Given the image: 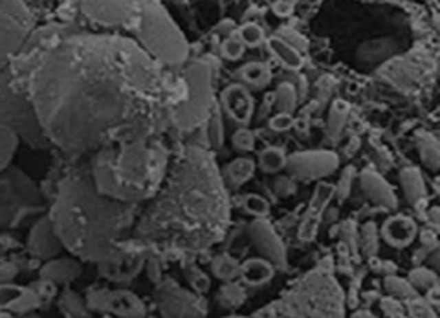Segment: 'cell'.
I'll return each mask as SVG.
<instances>
[{"instance_id":"cell-15","label":"cell","mask_w":440,"mask_h":318,"mask_svg":"<svg viewBox=\"0 0 440 318\" xmlns=\"http://www.w3.org/2000/svg\"><path fill=\"white\" fill-rule=\"evenodd\" d=\"M28 249H30L31 255L41 260H52L54 256L60 255V251L64 249L48 214L43 215L30 231Z\"/></svg>"},{"instance_id":"cell-22","label":"cell","mask_w":440,"mask_h":318,"mask_svg":"<svg viewBox=\"0 0 440 318\" xmlns=\"http://www.w3.org/2000/svg\"><path fill=\"white\" fill-rule=\"evenodd\" d=\"M19 141V136H17L12 122H10L9 115H7L6 109L0 104V169L9 166L14 153H16Z\"/></svg>"},{"instance_id":"cell-17","label":"cell","mask_w":440,"mask_h":318,"mask_svg":"<svg viewBox=\"0 0 440 318\" xmlns=\"http://www.w3.org/2000/svg\"><path fill=\"white\" fill-rule=\"evenodd\" d=\"M144 258L140 253L120 251L113 258L100 263V273L113 282H129L143 269Z\"/></svg>"},{"instance_id":"cell-37","label":"cell","mask_w":440,"mask_h":318,"mask_svg":"<svg viewBox=\"0 0 440 318\" xmlns=\"http://www.w3.org/2000/svg\"><path fill=\"white\" fill-rule=\"evenodd\" d=\"M409 284H411L415 289H426L430 291L432 287H435L439 284V277L428 269H416L409 273Z\"/></svg>"},{"instance_id":"cell-20","label":"cell","mask_w":440,"mask_h":318,"mask_svg":"<svg viewBox=\"0 0 440 318\" xmlns=\"http://www.w3.org/2000/svg\"><path fill=\"white\" fill-rule=\"evenodd\" d=\"M361 186H363V191L373 203L385 208L397 207V198H395L394 191L377 172L364 170L361 174Z\"/></svg>"},{"instance_id":"cell-27","label":"cell","mask_w":440,"mask_h":318,"mask_svg":"<svg viewBox=\"0 0 440 318\" xmlns=\"http://www.w3.org/2000/svg\"><path fill=\"white\" fill-rule=\"evenodd\" d=\"M416 141H418L419 155H421L423 163H425L430 170L435 172V170L439 169L440 162L439 141H437V138L430 135V133H418V135H416Z\"/></svg>"},{"instance_id":"cell-48","label":"cell","mask_w":440,"mask_h":318,"mask_svg":"<svg viewBox=\"0 0 440 318\" xmlns=\"http://www.w3.org/2000/svg\"><path fill=\"white\" fill-rule=\"evenodd\" d=\"M296 191V186L292 181H289L287 177H277L274 181V193L278 196H289Z\"/></svg>"},{"instance_id":"cell-1","label":"cell","mask_w":440,"mask_h":318,"mask_svg":"<svg viewBox=\"0 0 440 318\" xmlns=\"http://www.w3.org/2000/svg\"><path fill=\"white\" fill-rule=\"evenodd\" d=\"M168 93L160 66L136 42L67 25L47 43L30 83L45 138L74 155L153 136Z\"/></svg>"},{"instance_id":"cell-47","label":"cell","mask_w":440,"mask_h":318,"mask_svg":"<svg viewBox=\"0 0 440 318\" xmlns=\"http://www.w3.org/2000/svg\"><path fill=\"white\" fill-rule=\"evenodd\" d=\"M62 308H64L65 311H67V313H71V315H82L85 313V308H82V303H81V299H79L78 296H76V294H72V293H65L64 294V303H62Z\"/></svg>"},{"instance_id":"cell-6","label":"cell","mask_w":440,"mask_h":318,"mask_svg":"<svg viewBox=\"0 0 440 318\" xmlns=\"http://www.w3.org/2000/svg\"><path fill=\"white\" fill-rule=\"evenodd\" d=\"M287 299V304L284 301L274 304L285 310L282 315H292V310H298L294 315L305 317H340L344 313L342 291L332 277L320 270L308 273Z\"/></svg>"},{"instance_id":"cell-43","label":"cell","mask_w":440,"mask_h":318,"mask_svg":"<svg viewBox=\"0 0 440 318\" xmlns=\"http://www.w3.org/2000/svg\"><path fill=\"white\" fill-rule=\"evenodd\" d=\"M244 52V45L241 40H236V38H229L223 42L222 45V54L223 57H227L229 60H236L239 59L241 56H243Z\"/></svg>"},{"instance_id":"cell-45","label":"cell","mask_w":440,"mask_h":318,"mask_svg":"<svg viewBox=\"0 0 440 318\" xmlns=\"http://www.w3.org/2000/svg\"><path fill=\"white\" fill-rule=\"evenodd\" d=\"M408 308H409V315H412V317H435L432 308H430L425 301L418 299V297L409 299Z\"/></svg>"},{"instance_id":"cell-36","label":"cell","mask_w":440,"mask_h":318,"mask_svg":"<svg viewBox=\"0 0 440 318\" xmlns=\"http://www.w3.org/2000/svg\"><path fill=\"white\" fill-rule=\"evenodd\" d=\"M347 111H349V105L342 100H337L336 104L330 109V115H329V133L332 136H337L342 129L344 122H346V115Z\"/></svg>"},{"instance_id":"cell-26","label":"cell","mask_w":440,"mask_h":318,"mask_svg":"<svg viewBox=\"0 0 440 318\" xmlns=\"http://www.w3.org/2000/svg\"><path fill=\"white\" fill-rule=\"evenodd\" d=\"M399 50H401V45L394 40H377V42H368L366 45L361 47L358 56L363 63L378 64L380 60L388 59L390 56L397 54Z\"/></svg>"},{"instance_id":"cell-31","label":"cell","mask_w":440,"mask_h":318,"mask_svg":"<svg viewBox=\"0 0 440 318\" xmlns=\"http://www.w3.org/2000/svg\"><path fill=\"white\" fill-rule=\"evenodd\" d=\"M258 163H260V169L267 174H275L280 169H284L285 166V155L280 148H275V146H268L258 157Z\"/></svg>"},{"instance_id":"cell-33","label":"cell","mask_w":440,"mask_h":318,"mask_svg":"<svg viewBox=\"0 0 440 318\" xmlns=\"http://www.w3.org/2000/svg\"><path fill=\"white\" fill-rule=\"evenodd\" d=\"M384 287L392 297H402V299H412V297H418L415 287L409 284V280L399 279V277H387L384 280Z\"/></svg>"},{"instance_id":"cell-24","label":"cell","mask_w":440,"mask_h":318,"mask_svg":"<svg viewBox=\"0 0 440 318\" xmlns=\"http://www.w3.org/2000/svg\"><path fill=\"white\" fill-rule=\"evenodd\" d=\"M81 273V265L74 260L62 258V260H52L47 266L43 269L41 275L43 279H47L48 282H58L65 284L71 282L72 279Z\"/></svg>"},{"instance_id":"cell-23","label":"cell","mask_w":440,"mask_h":318,"mask_svg":"<svg viewBox=\"0 0 440 318\" xmlns=\"http://www.w3.org/2000/svg\"><path fill=\"white\" fill-rule=\"evenodd\" d=\"M239 275L248 286H263L274 277V265L265 258H250L239 265Z\"/></svg>"},{"instance_id":"cell-3","label":"cell","mask_w":440,"mask_h":318,"mask_svg":"<svg viewBox=\"0 0 440 318\" xmlns=\"http://www.w3.org/2000/svg\"><path fill=\"white\" fill-rule=\"evenodd\" d=\"M134 212V203L102 194L91 174L78 170L60 181L48 217L65 249L86 262L102 263L124 251Z\"/></svg>"},{"instance_id":"cell-50","label":"cell","mask_w":440,"mask_h":318,"mask_svg":"<svg viewBox=\"0 0 440 318\" xmlns=\"http://www.w3.org/2000/svg\"><path fill=\"white\" fill-rule=\"evenodd\" d=\"M351 177H353V169H347L346 172H344V176L340 177L339 188H336V193H333V194H337V198H339V200H344V198L347 196V193H349Z\"/></svg>"},{"instance_id":"cell-39","label":"cell","mask_w":440,"mask_h":318,"mask_svg":"<svg viewBox=\"0 0 440 318\" xmlns=\"http://www.w3.org/2000/svg\"><path fill=\"white\" fill-rule=\"evenodd\" d=\"M244 208H246L248 214L254 215V217H265L270 212V205L260 194H248L244 198Z\"/></svg>"},{"instance_id":"cell-9","label":"cell","mask_w":440,"mask_h":318,"mask_svg":"<svg viewBox=\"0 0 440 318\" xmlns=\"http://www.w3.org/2000/svg\"><path fill=\"white\" fill-rule=\"evenodd\" d=\"M186 93L181 104H172L168 109V117L181 129H192L205 124L213 107L212 97V73L208 64L196 60L186 69Z\"/></svg>"},{"instance_id":"cell-25","label":"cell","mask_w":440,"mask_h":318,"mask_svg":"<svg viewBox=\"0 0 440 318\" xmlns=\"http://www.w3.org/2000/svg\"><path fill=\"white\" fill-rule=\"evenodd\" d=\"M253 172H254L253 160L241 157V159H236L230 163H227L222 174V181L226 186L241 188L246 181H250L251 177H253Z\"/></svg>"},{"instance_id":"cell-35","label":"cell","mask_w":440,"mask_h":318,"mask_svg":"<svg viewBox=\"0 0 440 318\" xmlns=\"http://www.w3.org/2000/svg\"><path fill=\"white\" fill-rule=\"evenodd\" d=\"M206 138L213 148H219L223 143V133H222V121H220V111L219 107H213L210 112V117L206 119Z\"/></svg>"},{"instance_id":"cell-5","label":"cell","mask_w":440,"mask_h":318,"mask_svg":"<svg viewBox=\"0 0 440 318\" xmlns=\"http://www.w3.org/2000/svg\"><path fill=\"white\" fill-rule=\"evenodd\" d=\"M58 28L60 25H47L43 28L33 30L26 42L0 71V104L6 109L21 141L30 145L31 148L50 146L38 124L33 104L30 100V83L41 52Z\"/></svg>"},{"instance_id":"cell-14","label":"cell","mask_w":440,"mask_h":318,"mask_svg":"<svg viewBox=\"0 0 440 318\" xmlns=\"http://www.w3.org/2000/svg\"><path fill=\"white\" fill-rule=\"evenodd\" d=\"M250 236L258 251L274 265V269L284 270L287 266V255H285L284 245L267 220H261V218L254 220L250 227Z\"/></svg>"},{"instance_id":"cell-4","label":"cell","mask_w":440,"mask_h":318,"mask_svg":"<svg viewBox=\"0 0 440 318\" xmlns=\"http://www.w3.org/2000/svg\"><path fill=\"white\" fill-rule=\"evenodd\" d=\"M165 172L167 150L153 136L103 146L96 150L91 163L96 190L127 203L153 198Z\"/></svg>"},{"instance_id":"cell-21","label":"cell","mask_w":440,"mask_h":318,"mask_svg":"<svg viewBox=\"0 0 440 318\" xmlns=\"http://www.w3.org/2000/svg\"><path fill=\"white\" fill-rule=\"evenodd\" d=\"M382 236L394 248H404L415 239L416 224L411 218L395 215L385 222L384 227H382Z\"/></svg>"},{"instance_id":"cell-34","label":"cell","mask_w":440,"mask_h":318,"mask_svg":"<svg viewBox=\"0 0 440 318\" xmlns=\"http://www.w3.org/2000/svg\"><path fill=\"white\" fill-rule=\"evenodd\" d=\"M227 282H229V280H227ZM244 297H246V294H244L243 287H241L239 284L229 282L219 291V297H217V301H219L223 308H237L241 306Z\"/></svg>"},{"instance_id":"cell-16","label":"cell","mask_w":440,"mask_h":318,"mask_svg":"<svg viewBox=\"0 0 440 318\" xmlns=\"http://www.w3.org/2000/svg\"><path fill=\"white\" fill-rule=\"evenodd\" d=\"M333 193H336V186H332V184L320 183L316 186L311 201H309L308 210H306V215L301 220V227H299V239L301 241H313V238L316 236V231H318V224L322 220L323 210H325L329 201L333 198Z\"/></svg>"},{"instance_id":"cell-38","label":"cell","mask_w":440,"mask_h":318,"mask_svg":"<svg viewBox=\"0 0 440 318\" xmlns=\"http://www.w3.org/2000/svg\"><path fill=\"white\" fill-rule=\"evenodd\" d=\"M275 100L280 112H289L291 114L296 107V90L292 84L282 83L275 91Z\"/></svg>"},{"instance_id":"cell-19","label":"cell","mask_w":440,"mask_h":318,"mask_svg":"<svg viewBox=\"0 0 440 318\" xmlns=\"http://www.w3.org/2000/svg\"><path fill=\"white\" fill-rule=\"evenodd\" d=\"M82 11L103 25H117L127 16L126 2L122 0H82Z\"/></svg>"},{"instance_id":"cell-8","label":"cell","mask_w":440,"mask_h":318,"mask_svg":"<svg viewBox=\"0 0 440 318\" xmlns=\"http://www.w3.org/2000/svg\"><path fill=\"white\" fill-rule=\"evenodd\" d=\"M45 208L43 193L23 170L10 163L0 169V229L16 227Z\"/></svg>"},{"instance_id":"cell-7","label":"cell","mask_w":440,"mask_h":318,"mask_svg":"<svg viewBox=\"0 0 440 318\" xmlns=\"http://www.w3.org/2000/svg\"><path fill=\"white\" fill-rule=\"evenodd\" d=\"M138 23H140V38L144 50L153 59L165 64L184 63L188 56L184 36L160 5L148 0L141 8Z\"/></svg>"},{"instance_id":"cell-40","label":"cell","mask_w":440,"mask_h":318,"mask_svg":"<svg viewBox=\"0 0 440 318\" xmlns=\"http://www.w3.org/2000/svg\"><path fill=\"white\" fill-rule=\"evenodd\" d=\"M241 42L248 47H256L263 42V32H261L260 26H256L254 23H248L241 28L239 32Z\"/></svg>"},{"instance_id":"cell-44","label":"cell","mask_w":440,"mask_h":318,"mask_svg":"<svg viewBox=\"0 0 440 318\" xmlns=\"http://www.w3.org/2000/svg\"><path fill=\"white\" fill-rule=\"evenodd\" d=\"M294 126V119L289 112H278L277 115L270 119V128L277 133H284Z\"/></svg>"},{"instance_id":"cell-11","label":"cell","mask_w":440,"mask_h":318,"mask_svg":"<svg viewBox=\"0 0 440 318\" xmlns=\"http://www.w3.org/2000/svg\"><path fill=\"white\" fill-rule=\"evenodd\" d=\"M155 294L158 308L165 317H203L206 313L201 297L184 291L174 280H165Z\"/></svg>"},{"instance_id":"cell-18","label":"cell","mask_w":440,"mask_h":318,"mask_svg":"<svg viewBox=\"0 0 440 318\" xmlns=\"http://www.w3.org/2000/svg\"><path fill=\"white\" fill-rule=\"evenodd\" d=\"M222 107L232 121L248 122L253 114V98L248 93L246 88L232 84L223 90Z\"/></svg>"},{"instance_id":"cell-12","label":"cell","mask_w":440,"mask_h":318,"mask_svg":"<svg viewBox=\"0 0 440 318\" xmlns=\"http://www.w3.org/2000/svg\"><path fill=\"white\" fill-rule=\"evenodd\" d=\"M284 167L296 179L311 181L332 174L339 167V159L332 152H301L285 157Z\"/></svg>"},{"instance_id":"cell-28","label":"cell","mask_w":440,"mask_h":318,"mask_svg":"<svg viewBox=\"0 0 440 318\" xmlns=\"http://www.w3.org/2000/svg\"><path fill=\"white\" fill-rule=\"evenodd\" d=\"M401 183H402V190H404L406 198L411 205L418 203L423 196H425V188H423V181L421 176L416 169H404L401 172Z\"/></svg>"},{"instance_id":"cell-46","label":"cell","mask_w":440,"mask_h":318,"mask_svg":"<svg viewBox=\"0 0 440 318\" xmlns=\"http://www.w3.org/2000/svg\"><path fill=\"white\" fill-rule=\"evenodd\" d=\"M363 248L366 255H373L377 249V232L373 224H366L363 229Z\"/></svg>"},{"instance_id":"cell-49","label":"cell","mask_w":440,"mask_h":318,"mask_svg":"<svg viewBox=\"0 0 440 318\" xmlns=\"http://www.w3.org/2000/svg\"><path fill=\"white\" fill-rule=\"evenodd\" d=\"M380 306L382 310H384V313L387 315V317H402V308L401 304L395 301V297H384V299L380 301Z\"/></svg>"},{"instance_id":"cell-32","label":"cell","mask_w":440,"mask_h":318,"mask_svg":"<svg viewBox=\"0 0 440 318\" xmlns=\"http://www.w3.org/2000/svg\"><path fill=\"white\" fill-rule=\"evenodd\" d=\"M212 270L219 279L232 280L239 275V263L232 256L220 255L212 262Z\"/></svg>"},{"instance_id":"cell-42","label":"cell","mask_w":440,"mask_h":318,"mask_svg":"<svg viewBox=\"0 0 440 318\" xmlns=\"http://www.w3.org/2000/svg\"><path fill=\"white\" fill-rule=\"evenodd\" d=\"M186 277H188V280L191 282L192 289H195L196 293L203 294L210 289V279L199 269H195V266L188 269L186 270Z\"/></svg>"},{"instance_id":"cell-41","label":"cell","mask_w":440,"mask_h":318,"mask_svg":"<svg viewBox=\"0 0 440 318\" xmlns=\"http://www.w3.org/2000/svg\"><path fill=\"white\" fill-rule=\"evenodd\" d=\"M232 146L239 152H251L254 148V135L248 129H237L232 135Z\"/></svg>"},{"instance_id":"cell-13","label":"cell","mask_w":440,"mask_h":318,"mask_svg":"<svg viewBox=\"0 0 440 318\" xmlns=\"http://www.w3.org/2000/svg\"><path fill=\"white\" fill-rule=\"evenodd\" d=\"M89 306L100 311H112L119 317H143L144 304L138 296H134L129 291H98L89 294Z\"/></svg>"},{"instance_id":"cell-30","label":"cell","mask_w":440,"mask_h":318,"mask_svg":"<svg viewBox=\"0 0 440 318\" xmlns=\"http://www.w3.org/2000/svg\"><path fill=\"white\" fill-rule=\"evenodd\" d=\"M239 76L253 88H265L270 81V73L263 64H248L239 71Z\"/></svg>"},{"instance_id":"cell-29","label":"cell","mask_w":440,"mask_h":318,"mask_svg":"<svg viewBox=\"0 0 440 318\" xmlns=\"http://www.w3.org/2000/svg\"><path fill=\"white\" fill-rule=\"evenodd\" d=\"M268 47H270L272 54H274L284 66L291 67V69H299V67L302 66V59L298 54V50H296L294 47L289 45V43H285L284 40L270 38Z\"/></svg>"},{"instance_id":"cell-51","label":"cell","mask_w":440,"mask_h":318,"mask_svg":"<svg viewBox=\"0 0 440 318\" xmlns=\"http://www.w3.org/2000/svg\"><path fill=\"white\" fill-rule=\"evenodd\" d=\"M354 317H373V315H371L370 311H356V313H354Z\"/></svg>"},{"instance_id":"cell-10","label":"cell","mask_w":440,"mask_h":318,"mask_svg":"<svg viewBox=\"0 0 440 318\" xmlns=\"http://www.w3.org/2000/svg\"><path fill=\"white\" fill-rule=\"evenodd\" d=\"M34 30L24 0H0V71Z\"/></svg>"},{"instance_id":"cell-2","label":"cell","mask_w":440,"mask_h":318,"mask_svg":"<svg viewBox=\"0 0 440 318\" xmlns=\"http://www.w3.org/2000/svg\"><path fill=\"white\" fill-rule=\"evenodd\" d=\"M136 227L144 241L199 251L223 238L229 225L226 184L210 152L188 146L158 188Z\"/></svg>"}]
</instances>
